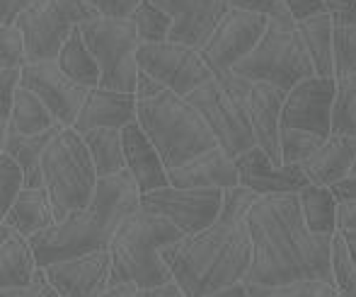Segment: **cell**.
Wrapping results in <instances>:
<instances>
[{
	"label": "cell",
	"instance_id": "4316f807",
	"mask_svg": "<svg viewBox=\"0 0 356 297\" xmlns=\"http://www.w3.org/2000/svg\"><path fill=\"white\" fill-rule=\"evenodd\" d=\"M303 39L310 60L315 65V75L334 78V19L330 12L310 15L296 22Z\"/></svg>",
	"mask_w": 356,
	"mask_h": 297
},
{
	"label": "cell",
	"instance_id": "603a6c76",
	"mask_svg": "<svg viewBox=\"0 0 356 297\" xmlns=\"http://www.w3.org/2000/svg\"><path fill=\"white\" fill-rule=\"evenodd\" d=\"M66 126H54V128L44 130L37 135H24L19 130H15L13 126H5L0 130V153H8L10 158L17 160V164L24 169V189H44V169H42V158L47 153V148L51 145V140L56 138Z\"/></svg>",
	"mask_w": 356,
	"mask_h": 297
},
{
	"label": "cell",
	"instance_id": "5b68a950",
	"mask_svg": "<svg viewBox=\"0 0 356 297\" xmlns=\"http://www.w3.org/2000/svg\"><path fill=\"white\" fill-rule=\"evenodd\" d=\"M136 121L163 155L168 172L218 145L213 130L197 112V107L187 97L175 94L172 90L138 99Z\"/></svg>",
	"mask_w": 356,
	"mask_h": 297
},
{
	"label": "cell",
	"instance_id": "8fae6325",
	"mask_svg": "<svg viewBox=\"0 0 356 297\" xmlns=\"http://www.w3.org/2000/svg\"><path fill=\"white\" fill-rule=\"evenodd\" d=\"M138 68L179 97H189L194 90L213 78L202 51L177 42L141 44L138 46Z\"/></svg>",
	"mask_w": 356,
	"mask_h": 297
},
{
	"label": "cell",
	"instance_id": "484cf974",
	"mask_svg": "<svg viewBox=\"0 0 356 297\" xmlns=\"http://www.w3.org/2000/svg\"><path fill=\"white\" fill-rule=\"evenodd\" d=\"M3 223L13 225L19 235L32 239L34 235L56 225V213H54L51 198L47 189H22L13 208L3 215Z\"/></svg>",
	"mask_w": 356,
	"mask_h": 297
},
{
	"label": "cell",
	"instance_id": "7dc6e473",
	"mask_svg": "<svg viewBox=\"0 0 356 297\" xmlns=\"http://www.w3.org/2000/svg\"><path fill=\"white\" fill-rule=\"evenodd\" d=\"M330 189H332L337 203H352V201H356V164L349 169V174H344V177L339 179L337 184L330 186Z\"/></svg>",
	"mask_w": 356,
	"mask_h": 297
},
{
	"label": "cell",
	"instance_id": "f1b7e54d",
	"mask_svg": "<svg viewBox=\"0 0 356 297\" xmlns=\"http://www.w3.org/2000/svg\"><path fill=\"white\" fill-rule=\"evenodd\" d=\"M300 210H303L305 225L313 230L315 235H337V198H334L330 186L320 184H305L298 191Z\"/></svg>",
	"mask_w": 356,
	"mask_h": 297
},
{
	"label": "cell",
	"instance_id": "83f0119b",
	"mask_svg": "<svg viewBox=\"0 0 356 297\" xmlns=\"http://www.w3.org/2000/svg\"><path fill=\"white\" fill-rule=\"evenodd\" d=\"M88 145L92 162L97 167L99 179L117 177L127 172V155H124V135L122 128H92L80 133Z\"/></svg>",
	"mask_w": 356,
	"mask_h": 297
},
{
	"label": "cell",
	"instance_id": "7c38bea8",
	"mask_svg": "<svg viewBox=\"0 0 356 297\" xmlns=\"http://www.w3.org/2000/svg\"><path fill=\"white\" fill-rule=\"evenodd\" d=\"M141 208L168 218L184 235L211 228L223 210V189H177L163 186L141 196Z\"/></svg>",
	"mask_w": 356,
	"mask_h": 297
},
{
	"label": "cell",
	"instance_id": "ba28073f",
	"mask_svg": "<svg viewBox=\"0 0 356 297\" xmlns=\"http://www.w3.org/2000/svg\"><path fill=\"white\" fill-rule=\"evenodd\" d=\"M233 73H238L250 83H269L289 92L300 80L313 78L315 65L296 22L269 19L262 42L254 46V51L248 58L235 65Z\"/></svg>",
	"mask_w": 356,
	"mask_h": 297
},
{
	"label": "cell",
	"instance_id": "8992f818",
	"mask_svg": "<svg viewBox=\"0 0 356 297\" xmlns=\"http://www.w3.org/2000/svg\"><path fill=\"white\" fill-rule=\"evenodd\" d=\"M44 189L51 198L56 223L92 201L99 184L97 167L92 162L83 135L75 128H63L42 158Z\"/></svg>",
	"mask_w": 356,
	"mask_h": 297
},
{
	"label": "cell",
	"instance_id": "d4e9b609",
	"mask_svg": "<svg viewBox=\"0 0 356 297\" xmlns=\"http://www.w3.org/2000/svg\"><path fill=\"white\" fill-rule=\"evenodd\" d=\"M356 164V138L330 135L310 160L300 164L310 184L332 186Z\"/></svg>",
	"mask_w": 356,
	"mask_h": 297
},
{
	"label": "cell",
	"instance_id": "11a10c76",
	"mask_svg": "<svg viewBox=\"0 0 356 297\" xmlns=\"http://www.w3.org/2000/svg\"><path fill=\"white\" fill-rule=\"evenodd\" d=\"M352 80H354V83H356V75H354V78H352Z\"/></svg>",
	"mask_w": 356,
	"mask_h": 297
},
{
	"label": "cell",
	"instance_id": "9a60e30c",
	"mask_svg": "<svg viewBox=\"0 0 356 297\" xmlns=\"http://www.w3.org/2000/svg\"><path fill=\"white\" fill-rule=\"evenodd\" d=\"M22 87L32 90L39 99L49 107L54 119L66 128H73L78 121L83 104L88 99L90 90L78 85L61 70L56 60H39L27 63L22 68Z\"/></svg>",
	"mask_w": 356,
	"mask_h": 297
},
{
	"label": "cell",
	"instance_id": "8d00e7d4",
	"mask_svg": "<svg viewBox=\"0 0 356 297\" xmlns=\"http://www.w3.org/2000/svg\"><path fill=\"white\" fill-rule=\"evenodd\" d=\"M332 266H334V283H337L339 293L344 297H356V266L342 232H337L332 239Z\"/></svg>",
	"mask_w": 356,
	"mask_h": 297
},
{
	"label": "cell",
	"instance_id": "ffe728a7",
	"mask_svg": "<svg viewBox=\"0 0 356 297\" xmlns=\"http://www.w3.org/2000/svg\"><path fill=\"white\" fill-rule=\"evenodd\" d=\"M170 186H177V189H233V186H240L238 162L220 145H216L189 162L170 169Z\"/></svg>",
	"mask_w": 356,
	"mask_h": 297
},
{
	"label": "cell",
	"instance_id": "3957f363",
	"mask_svg": "<svg viewBox=\"0 0 356 297\" xmlns=\"http://www.w3.org/2000/svg\"><path fill=\"white\" fill-rule=\"evenodd\" d=\"M138 208L141 191L129 169L117 177L99 179L97 191L85 208L75 210L66 220L29 239L37 251L39 266L109 249L119 225Z\"/></svg>",
	"mask_w": 356,
	"mask_h": 297
},
{
	"label": "cell",
	"instance_id": "44dd1931",
	"mask_svg": "<svg viewBox=\"0 0 356 297\" xmlns=\"http://www.w3.org/2000/svg\"><path fill=\"white\" fill-rule=\"evenodd\" d=\"M138 119V97L109 87H92L73 128L88 133L92 128H127Z\"/></svg>",
	"mask_w": 356,
	"mask_h": 297
},
{
	"label": "cell",
	"instance_id": "c3c4849f",
	"mask_svg": "<svg viewBox=\"0 0 356 297\" xmlns=\"http://www.w3.org/2000/svg\"><path fill=\"white\" fill-rule=\"evenodd\" d=\"M289 12L293 15V19H305L310 15H318V12H325V3L323 0H284Z\"/></svg>",
	"mask_w": 356,
	"mask_h": 297
},
{
	"label": "cell",
	"instance_id": "816d5d0a",
	"mask_svg": "<svg viewBox=\"0 0 356 297\" xmlns=\"http://www.w3.org/2000/svg\"><path fill=\"white\" fill-rule=\"evenodd\" d=\"M207 297H250V288H248V283H235V285H228V288L216 290V293Z\"/></svg>",
	"mask_w": 356,
	"mask_h": 297
},
{
	"label": "cell",
	"instance_id": "e0dca14e",
	"mask_svg": "<svg viewBox=\"0 0 356 297\" xmlns=\"http://www.w3.org/2000/svg\"><path fill=\"white\" fill-rule=\"evenodd\" d=\"M175 19L170 42L202 49L230 10V0H150Z\"/></svg>",
	"mask_w": 356,
	"mask_h": 297
},
{
	"label": "cell",
	"instance_id": "4dcf8cb0",
	"mask_svg": "<svg viewBox=\"0 0 356 297\" xmlns=\"http://www.w3.org/2000/svg\"><path fill=\"white\" fill-rule=\"evenodd\" d=\"M10 126L24 135H37V133H44V130L54 128V126H58V121L54 119L49 107L32 92V90L19 85L17 94H15L13 114H10Z\"/></svg>",
	"mask_w": 356,
	"mask_h": 297
},
{
	"label": "cell",
	"instance_id": "4fadbf2b",
	"mask_svg": "<svg viewBox=\"0 0 356 297\" xmlns=\"http://www.w3.org/2000/svg\"><path fill=\"white\" fill-rule=\"evenodd\" d=\"M267 27L269 17H264V15L230 8L199 51L211 68V73L220 75L225 70H233L240 60L254 51V46L262 42Z\"/></svg>",
	"mask_w": 356,
	"mask_h": 297
},
{
	"label": "cell",
	"instance_id": "f35d334b",
	"mask_svg": "<svg viewBox=\"0 0 356 297\" xmlns=\"http://www.w3.org/2000/svg\"><path fill=\"white\" fill-rule=\"evenodd\" d=\"M27 63V42L19 27H0V70H22Z\"/></svg>",
	"mask_w": 356,
	"mask_h": 297
},
{
	"label": "cell",
	"instance_id": "1f68e13d",
	"mask_svg": "<svg viewBox=\"0 0 356 297\" xmlns=\"http://www.w3.org/2000/svg\"><path fill=\"white\" fill-rule=\"evenodd\" d=\"M134 24L138 29V37L141 44H160V42H170V34H172L175 19L168 12L153 5L150 0H143L136 8V12L131 15Z\"/></svg>",
	"mask_w": 356,
	"mask_h": 297
},
{
	"label": "cell",
	"instance_id": "cb8c5ba5",
	"mask_svg": "<svg viewBox=\"0 0 356 297\" xmlns=\"http://www.w3.org/2000/svg\"><path fill=\"white\" fill-rule=\"evenodd\" d=\"M39 271V259L32 241L13 225L0 223V290L27 285Z\"/></svg>",
	"mask_w": 356,
	"mask_h": 297
},
{
	"label": "cell",
	"instance_id": "ac0fdd59",
	"mask_svg": "<svg viewBox=\"0 0 356 297\" xmlns=\"http://www.w3.org/2000/svg\"><path fill=\"white\" fill-rule=\"evenodd\" d=\"M235 162H238L240 184L257 191L259 196L298 194L305 184H310L298 164H277L259 145L240 155Z\"/></svg>",
	"mask_w": 356,
	"mask_h": 297
},
{
	"label": "cell",
	"instance_id": "681fc988",
	"mask_svg": "<svg viewBox=\"0 0 356 297\" xmlns=\"http://www.w3.org/2000/svg\"><path fill=\"white\" fill-rule=\"evenodd\" d=\"M337 228L339 232H356V201H352V203H339Z\"/></svg>",
	"mask_w": 356,
	"mask_h": 297
},
{
	"label": "cell",
	"instance_id": "d590c367",
	"mask_svg": "<svg viewBox=\"0 0 356 297\" xmlns=\"http://www.w3.org/2000/svg\"><path fill=\"white\" fill-rule=\"evenodd\" d=\"M356 75V24H334V78Z\"/></svg>",
	"mask_w": 356,
	"mask_h": 297
},
{
	"label": "cell",
	"instance_id": "5bb4252c",
	"mask_svg": "<svg viewBox=\"0 0 356 297\" xmlns=\"http://www.w3.org/2000/svg\"><path fill=\"white\" fill-rule=\"evenodd\" d=\"M337 97V78H305L286 92L282 128H300L323 138L332 135V107Z\"/></svg>",
	"mask_w": 356,
	"mask_h": 297
},
{
	"label": "cell",
	"instance_id": "7a4b0ae2",
	"mask_svg": "<svg viewBox=\"0 0 356 297\" xmlns=\"http://www.w3.org/2000/svg\"><path fill=\"white\" fill-rule=\"evenodd\" d=\"M259 194L248 186L223 189V210L211 228L184 235L165 246L163 259L187 297H207L220 288L245 283L252 266L248 213Z\"/></svg>",
	"mask_w": 356,
	"mask_h": 297
},
{
	"label": "cell",
	"instance_id": "7bdbcfd3",
	"mask_svg": "<svg viewBox=\"0 0 356 297\" xmlns=\"http://www.w3.org/2000/svg\"><path fill=\"white\" fill-rule=\"evenodd\" d=\"M0 297H61L54 283L49 280L47 269L39 266V271L34 273V278L27 285H19V288H8L0 293Z\"/></svg>",
	"mask_w": 356,
	"mask_h": 297
},
{
	"label": "cell",
	"instance_id": "f6af8a7d",
	"mask_svg": "<svg viewBox=\"0 0 356 297\" xmlns=\"http://www.w3.org/2000/svg\"><path fill=\"white\" fill-rule=\"evenodd\" d=\"M334 24H356V0H323Z\"/></svg>",
	"mask_w": 356,
	"mask_h": 297
},
{
	"label": "cell",
	"instance_id": "d6a6232c",
	"mask_svg": "<svg viewBox=\"0 0 356 297\" xmlns=\"http://www.w3.org/2000/svg\"><path fill=\"white\" fill-rule=\"evenodd\" d=\"M250 297H334L339 293L337 283L327 280H293L282 285L248 283Z\"/></svg>",
	"mask_w": 356,
	"mask_h": 297
},
{
	"label": "cell",
	"instance_id": "e575fe53",
	"mask_svg": "<svg viewBox=\"0 0 356 297\" xmlns=\"http://www.w3.org/2000/svg\"><path fill=\"white\" fill-rule=\"evenodd\" d=\"M327 138L300 128H282V162L284 164H303L320 150Z\"/></svg>",
	"mask_w": 356,
	"mask_h": 297
},
{
	"label": "cell",
	"instance_id": "bcb514c9",
	"mask_svg": "<svg viewBox=\"0 0 356 297\" xmlns=\"http://www.w3.org/2000/svg\"><path fill=\"white\" fill-rule=\"evenodd\" d=\"M34 3H37V0H0V24H3V27L15 24L19 15L27 8H32Z\"/></svg>",
	"mask_w": 356,
	"mask_h": 297
},
{
	"label": "cell",
	"instance_id": "2e32d148",
	"mask_svg": "<svg viewBox=\"0 0 356 297\" xmlns=\"http://www.w3.org/2000/svg\"><path fill=\"white\" fill-rule=\"evenodd\" d=\"M49 280L61 297H99L109 288L112 254L109 249L44 266Z\"/></svg>",
	"mask_w": 356,
	"mask_h": 297
},
{
	"label": "cell",
	"instance_id": "277c9868",
	"mask_svg": "<svg viewBox=\"0 0 356 297\" xmlns=\"http://www.w3.org/2000/svg\"><path fill=\"white\" fill-rule=\"evenodd\" d=\"M182 237L184 232L175 228L168 218L138 208L119 225L109 244L112 254L109 285L136 283L141 288H155L175 280L172 271L163 259V249Z\"/></svg>",
	"mask_w": 356,
	"mask_h": 297
},
{
	"label": "cell",
	"instance_id": "f907efd6",
	"mask_svg": "<svg viewBox=\"0 0 356 297\" xmlns=\"http://www.w3.org/2000/svg\"><path fill=\"white\" fill-rule=\"evenodd\" d=\"M163 90H168L163 83H158L155 78H150L148 73H138V83H136V97L138 99H148V97H155L158 92H163Z\"/></svg>",
	"mask_w": 356,
	"mask_h": 297
},
{
	"label": "cell",
	"instance_id": "b9f144b4",
	"mask_svg": "<svg viewBox=\"0 0 356 297\" xmlns=\"http://www.w3.org/2000/svg\"><path fill=\"white\" fill-rule=\"evenodd\" d=\"M230 8L248 10V12L264 15L269 19H279V22H296L293 15L289 12L284 0H230Z\"/></svg>",
	"mask_w": 356,
	"mask_h": 297
},
{
	"label": "cell",
	"instance_id": "ee69618b",
	"mask_svg": "<svg viewBox=\"0 0 356 297\" xmlns=\"http://www.w3.org/2000/svg\"><path fill=\"white\" fill-rule=\"evenodd\" d=\"M99 17H131L143 0H85Z\"/></svg>",
	"mask_w": 356,
	"mask_h": 297
},
{
	"label": "cell",
	"instance_id": "52a82bcc",
	"mask_svg": "<svg viewBox=\"0 0 356 297\" xmlns=\"http://www.w3.org/2000/svg\"><path fill=\"white\" fill-rule=\"evenodd\" d=\"M250 90H252L250 80L240 78L233 70H225L213 75L209 83H204L187 97L207 119L220 148L235 160L248 150L257 148V138L248 117Z\"/></svg>",
	"mask_w": 356,
	"mask_h": 297
},
{
	"label": "cell",
	"instance_id": "7402d4cb",
	"mask_svg": "<svg viewBox=\"0 0 356 297\" xmlns=\"http://www.w3.org/2000/svg\"><path fill=\"white\" fill-rule=\"evenodd\" d=\"M124 135V155H127V169L131 174V179L136 181L138 191L150 194L155 189L170 186V172L165 167L163 155L158 153L150 138L145 135L138 121L129 124L127 128H122Z\"/></svg>",
	"mask_w": 356,
	"mask_h": 297
},
{
	"label": "cell",
	"instance_id": "836d02e7",
	"mask_svg": "<svg viewBox=\"0 0 356 297\" xmlns=\"http://www.w3.org/2000/svg\"><path fill=\"white\" fill-rule=\"evenodd\" d=\"M332 135L356 138V83L352 78L337 80V97L332 107Z\"/></svg>",
	"mask_w": 356,
	"mask_h": 297
},
{
	"label": "cell",
	"instance_id": "74e56055",
	"mask_svg": "<svg viewBox=\"0 0 356 297\" xmlns=\"http://www.w3.org/2000/svg\"><path fill=\"white\" fill-rule=\"evenodd\" d=\"M24 189V169L8 153H0V215H5Z\"/></svg>",
	"mask_w": 356,
	"mask_h": 297
},
{
	"label": "cell",
	"instance_id": "30bf717a",
	"mask_svg": "<svg viewBox=\"0 0 356 297\" xmlns=\"http://www.w3.org/2000/svg\"><path fill=\"white\" fill-rule=\"evenodd\" d=\"M95 17L99 15L85 0H37L15 24L24 34L29 63H39L56 60L73 29Z\"/></svg>",
	"mask_w": 356,
	"mask_h": 297
},
{
	"label": "cell",
	"instance_id": "db71d44e",
	"mask_svg": "<svg viewBox=\"0 0 356 297\" xmlns=\"http://www.w3.org/2000/svg\"><path fill=\"white\" fill-rule=\"evenodd\" d=\"M334 297H344V295H342V293H337V295H334Z\"/></svg>",
	"mask_w": 356,
	"mask_h": 297
},
{
	"label": "cell",
	"instance_id": "9c48e42d",
	"mask_svg": "<svg viewBox=\"0 0 356 297\" xmlns=\"http://www.w3.org/2000/svg\"><path fill=\"white\" fill-rule=\"evenodd\" d=\"M85 44L90 46L102 73L99 87L136 94L138 46L141 37L131 17H95L80 24Z\"/></svg>",
	"mask_w": 356,
	"mask_h": 297
},
{
	"label": "cell",
	"instance_id": "6da1fadb",
	"mask_svg": "<svg viewBox=\"0 0 356 297\" xmlns=\"http://www.w3.org/2000/svg\"><path fill=\"white\" fill-rule=\"evenodd\" d=\"M248 228L252 237V266L245 283H334V235H315L305 225L298 194L259 196L248 213Z\"/></svg>",
	"mask_w": 356,
	"mask_h": 297
},
{
	"label": "cell",
	"instance_id": "f5cc1de1",
	"mask_svg": "<svg viewBox=\"0 0 356 297\" xmlns=\"http://www.w3.org/2000/svg\"><path fill=\"white\" fill-rule=\"evenodd\" d=\"M344 239H347V246H349V254H352V261L356 266V232H342Z\"/></svg>",
	"mask_w": 356,
	"mask_h": 297
},
{
	"label": "cell",
	"instance_id": "d6986e66",
	"mask_svg": "<svg viewBox=\"0 0 356 297\" xmlns=\"http://www.w3.org/2000/svg\"><path fill=\"white\" fill-rule=\"evenodd\" d=\"M286 92L269 83H252L248 97V117L252 124L257 145L274 160L282 162V109Z\"/></svg>",
	"mask_w": 356,
	"mask_h": 297
},
{
	"label": "cell",
	"instance_id": "60d3db41",
	"mask_svg": "<svg viewBox=\"0 0 356 297\" xmlns=\"http://www.w3.org/2000/svg\"><path fill=\"white\" fill-rule=\"evenodd\" d=\"M22 83V70H0V128L10 126L15 94Z\"/></svg>",
	"mask_w": 356,
	"mask_h": 297
},
{
	"label": "cell",
	"instance_id": "f546056e",
	"mask_svg": "<svg viewBox=\"0 0 356 297\" xmlns=\"http://www.w3.org/2000/svg\"><path fill=\"white\" fill-rule=\"evenodd\" d=\"M56 63L61 65V70L68 75V78L75 80V83L83 85V87H88V90L99 87V83H102L99 65H97V60H95L92 51H90V46L85 44L80 24L73 29L71 39H68L66 46L61 49Z\"/></svg>",
	"mask_w": 356,
	"mask_h": 297
},
{
	"label": "cell",
	"instance_id": "ab89813d",
	"mask_svg": "<svg viewBox=\"0 0 356 297\" xmlns=\"http://www.w3.org/2000/svg\"><path fill=\"white\" fill-rule=\"evenodd\" d=\"M99 297H187V295L179 288L177 280H170V283L155 285V288H141V285H136V283L109 285Z\"/></svg>",
	"mask_w": 356,
	"mask_h": 297
}]
</instances>
